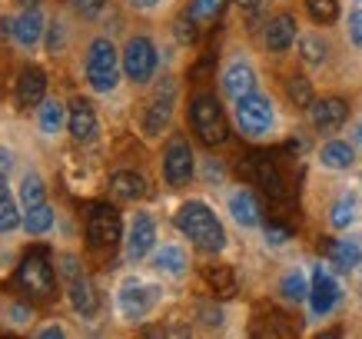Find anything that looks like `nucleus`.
I'll return each instance as SVG.
<instances>
[{"instance_id": "f257e3e1", "label": "nucleus", "mask_w": 362, "mask_h": 339, "mask_svg": "<svg viewBox=\"0 0 362 339\" xmlns=\"http://www.w3.org/2000/svg\"><path fill=\"white\" fill-rule=\"evenodd\" d=\"M176 226H180L183 236H189L199 250H206V253H220L223 246H226V230H223V223L216 219V213H213L206 203H199V200H189V203L180 207Z\"/></svg>"}, {"instance_id": "f03ea898", "label": "nucleus", "mask_w": 362, "mask_h": 339, "mask_svg": "<svg viewBox=\"0 0 362 339\" xmlns=\"http://www.w3.org/2000/svg\"><path fill=\"white\" fill-rule=\"evenodd\" d=\"M189 123H193L199 143H206V146H223L226 137H230L223 107L213 93H197V97L189 100Z\"/></svg>"}, {"instance_id": "7ed1b4c3", "label": "nucleus", "mask_w": 362, "mask_h": 339, "mask_svg": "<svg viewBox=\"0 0 362 339\" xmlns=\"http://www.w3.org/2000/svg\"><path fill=\"white\" fill-rule=\"evenodd\" d=\"M87 80L97 93H110L120 84V54L107 37H97L87 50Z\"/></svg>"}, {"instance_id": "20e7f679", "label": "nucleus", "mask_w": 362, "mask_h": 339, "mask_svg": "<svg viewBox=\"0 0 362 339\" xmlns=\"http://www.w3.org/2000/svg\"><path fill=\"white\" fill-rule=\"evenodd\" d=\"M60 280L66 286V296H70V306L77 309L80 316H93L100 306L97 289L90 283V276L83 273L77 256H60Z\"/></svg>"}, {"instance_id": "39448f33", "label": "nucleus", "mask_w": 362, "mask_h": 339, "mask_svg": "<svg viewBox=\"0 0 362 339\" xmlns=\"http://www.w3.org/2000/svg\"><path fill=\"white\" fill-rule=\"evenodd\" d=\"M17 283H21L23 293L37 296V299H47V296L54 293V266H50V256H47V250H30L27 256L21 260V266H17Z\"/></svg>"}, {"instance_id": "423d86ee", "label": "nucleus", "mask_w": 362, "mask_h": 339, "mask_svg": "<svg viewBox=\"0 0 362 339\" xmlns=\"http://www.w3.org/2000/svg\"><path fill=\"white\" fill-rule=\"evenodd\" d=\"M273 103H269V97H263V93H246V97L236 100V123H240V130L250 137V140H259V137H266V133L273 130Z\"/></svg>"}, {"instance_id": "0eeeda50", "label": "nucleus", "mask_w": 362, "mask_h": 339, "mask_svg": "<svg viewBox=\"0 0 362 339\" xmlns=\"http://www.w3.org/2000/svg\"><path fill=\"white\" fill-rule=\"evenodd\" d=\"M123 223L110 203H93L87 213V243L90 250H113L120 243Z\"/></svg>"}, {"instance_id": "6e6552de", "label": "nucleus", "mask_w": 362, "mask_h": 339, "mask_svg": "<svg viewBox=\"0 0 362 339\" xmlns=\"http://www.w3.org/2000/svg\"><path fill=\"white\" fill-rule=\"evenodd\" d=\"M156 47L150 37H130L127 47H123V74L133 80V84H146L153 80L156 74Z\"/></svg>"}, {"instance_id": "1a4fd4ad", "label": "nucleus", "mask_w": 362, "mask_h": 339, "mask_svg": "<svg viewBox=\"0 0 362 339\" xmlns=\"http://www.w3.org/2000/svg\"><path fill=\"white\" fill-rule=\"evenodd\" d=\"M163 180L170 186H187L193 180V150L183 137H173L163 154Z\"/></svg>"}, {"instance_id": "9d476101", "label": "nucleus", "mask_w": 362, "mask_h": 339, "mask_svg": "<svg viewBox=\"0 0 362 339\" xmlns=\"http://www.w3.org/2000/svg\"><path fill=\"white\" fill-rule=\"evenodd\" d=\"M156 299H160V289H156V286L130 280V283H123V289H120V313L127 319H143L156 306Z\"/></svg>"}, {"instance_id": "9b49d317", "label": "nucleus", "mask_w": 362, "mask_h": 339, "mask_svg": "<svg viewBox=\"0 0 362 339\" xmlns=\"http://www.w3.org/2000/svg\"><path fill=\"white\" fill-rule=\"evenodd\" d=\"M339 283L336 276L326 270V266H316L313 270V283H309V303H313V313L316 316H329L336 303H339Z\"/></svg>"}, {"instance_id": "f8f14e48", "label": "nucleus", "mask_w": 362, "mask_h": 339, "mask_svg": "<svg viewBox=\"0 0 362 339\" xmlns=\"http://www.w3.org/2000/svg\"><path fill=\"white\" fill-rule=\"evenodd\" d=\"M309 113H313V127H316L319 133H336L342 123L349 120V103H346L342 97L313 100Z\"/></svg>"}, {"instance_id": "ddd939ff", "label": "nucleus", "mask_w": 362, "mask_h": 339, "mask_svg": "<svg viewBox=\"0 0 362 339\" xmlns=\"http://www.w3.org/2000/svg\"><path fill=\"white\" fill-rule=\"evenodd\" d=\"M156 243V223L150 213H136L130 226V236H127V260L130 263H140L146 253L153 250Z\"/></svg>"}, {"instance_id": "4468645a", "label": "nucleus", "mask_w": 362, "mask_h": 339, "mask_svg": "<svg viewBox=\"0 0 362 339\" xmlns=\"http://www.w3.org/2000/svg\"><path fill=\"white\" fill-rule=\"evenodd\" d=\"M170 117H173V84H166V87L153 97V103L146 107L143 133H146V137H160V133L170 127Z\"/></svg>"}, {"instance_id": "2eb2a0df", "label": "nucleus", "mask_w": 362, "mask_h": 339, "mask_svg": "<svg viewBox=\"0 0 362 339\" xmlns=\"http://www.w3.org/2000/svg\"><path fill=\"white\" fill-rule=\"evenodd\" d=\"M44 93H47V74L40 67H23L21 77H17V107L21 110L37 107V103H44Z\"/></svg>"}, {"instance_id": "dca6fc26", "label": "nucleus", "mask_w": 362, "mask_h": 339, "mask_svg": "<svg viewBox=\"0 0 362 339\" xmlns=\"http://www.w3.org/2000/svg\"><path fill=\"white\" fill-rule=\"evenodd\" d=\"M66 127H70V137L77 143H90L97 137L100 123H97V113L90 107L87 100H74L70 103V117H66Z\"/></svg>"}, {"instance_id": "f3484780", "label": "nucleus", "mask_w": 362, "mask_h": 339, "mask_svg": "<svg viewBox=\"0 0 362 339\" xmlns=\"http://www.w3.org/2000/svg\"><path fill=\"white\" fill-rule=\"evenodd\" d=\"M263 40L273 54H286L289 47L296 44V17H293V13H279V17H273V21L266 23Z\"/></svg>"}, {"instance_id": "a211bd4d", "label": "nucleus", "mask_w": 362, "mask_h": 339, "mask_svg": "<svg viewBox=\"0 0 362 339\" xmlns=\"http://www.w3.org/2000/svg\"><path fill=\"white\" fill-rule=\"evenodd\" d=\"M44 37V17L37 7H23V13L13 21V40L23 47V50H33Z\"/></svg>"}, {"instance_id": "6ab92c4d", "label": "nucleus", "mask_w": 362, "mask_h": 339, "mask_svg": "<svg viewBox=\"0 0 362 339\" xmlns=\"http://www.w3.org/2000/svg\"><path fill=\"white\" fill-rule=\"evenodd\" d=\"M223 90H226L233 100L252 93V90H256V74H252V67L243 64V60L230 64L226 67V74H223Z\"/></svg>"}, {"instance_id": "aec40b11", "label": "nucleus", "mask_w": 362, "mask_h": 339, "mask_svg": "<svg viewBox=\"0 0 362 339\" xmlns=\"http://www.w3.org/2000/svg\"><path fill=\"white\" fill-rule=\"evenodd\" d=\"M326 256H329V263L336 270L349 273V270H356L362 263V246L356 240H332L326 243Z\"/></svg>"}, {"instance_id": "412c9836", "label": "nucleus", "mask_w": 362, "mask_h": 339, "mask_svg": "<svg viewBox=\"0 0 362 339\" xmlns=\"http://www.w3.org/2000/svg\"><path fill=\"white\" fill-rule=\"evenodd\" d=\"M203 280H206L209 289L216 296H223V299L236 296V273H233V266H226V263H209V266H203Z\"/></svg>"}, {"instance_id": "4be33fe9", "label": "nucleus", "mask_w": 362, "mask_h": 339, "mask_svg": "<svg viewBox=\"0 0 362 339\" xmlns=\"http://www.w3.org/2000/svg\"><path fill=\"white\" fill-rule=\"evenodd\" d=\"M230 213L233 219L240 223V226H259V203H256V197H252L250 190H236L230 197Z\"/></svg>"}, {"instance_id": "5701e85b", "label": "nucleus", "mask_w": 362, "mask_h": 339, "mask_svg": "<svg viewBox=\"0 0 362 339\" xmlns=\"http://www.w3.org/2000/svg\"><path fill=\"white\" fill-rule=\"evenodd\" d=\"M110 190L120 200H140L146 197V180L140 173H133V170H120V173L110 176Z\"/></svg>"}, {"instance_id": "b1692460", "label": "nucleus", "mask_w": 362, "mask_h": 339, "mask_svg": "<svg viewBox=\"0 0 362 339\" xmlns=\"http://www.w3.org/2000/svg\"><path fill=\"white\" fill-rule=\"evenodd\" d=\"M319 160H322L326 170H349L352 160H356V150L342 140H329L322 150H319Z\"/></svg>"}, {"instance_id": "393cba45", "label": "nucleus", "mask_w": 362, "mask_h": 339, "mask_svg": "<svg viewBox=\"0 0 362 339\" xmlns=\"http://www.w3.org/2000/svg\"><path fill=\"white\" fill-rule=\"evenodd\" d=\"M153 266H156V270H160V273L183 276V273H187V266H189V260H187V253L180 250V246H163V250L156 253Z\"/></svg>"}, {"instance_id": "a878e982", "label": "nucleus", "mask_w": 362, "mask_h": 339, "mask_svg": "<svg viewBox=\"0 0 362 339\" xmlns=\"http://www.w3.org/2000/svg\"><path fill=\"white\" fill-rule=\"evenodd\" d=\"M66 123V110L60 100H44V107H40V130L47 133V137H54V133H60V127Z\"/></svg>"}, {"instance_id": "bb28decb", "label": "nucleus", "mask_w": 362, "mask_h": 339, "mask_svg": "<svg viewBox=\"0 0 362 339\" xmlns=\"http://www.w3.org/2000/svg\"><path fill=\"white\" fill-rule=\"evenodd\" d=\"M50 226H54V209H50V203L23 209V230L27 233H47Z\"/></svg>"}, {"instance_id": "cd10ccee", "label": "nucleus", "mask_w": 362, "mask_h": 339, "mask_svg": "<svg viewBox=\"0 0 362 339\" xmlns=\"http://www.w3.org/2000/svg\"><path fill=\"white\" fill-rule=\"evenodd\" d=\"M21 203H23V209H30V207H40V203H47L44 180H40L37 173H27V176H23V183H21Z\"/></svg>"}, {"instance_id": "c85d7f7f", "label": "nucleus", "mask_w": 362, "mask_h": 339, "mask_svg": "<svg viewBox=\"0 0 362 339\" xmlns=\"http://www.w3.org/2000/svg\"><path fill=\"white\" fill-rule=\"evenodd\" d=\"M279 293L289 299V303H303V299H309V283H306V276L299 273H286L283 276V283H279Z\"/></svg>"}, {"instance_id": "c756f323", "label": "nucleus", "mask_w": 362, "mask_h": 339, "mask_svg": "<svg viewBox=\"0 0 362 339\" xmlns=\"http://www.w3.org/2000/svg\"><path fill=\"white\" fill-rule=\"evenodd\" d=\"M286 93H289V100L296 103V107H313V84H309L303 74H296V77L286 80Z\"/></svg>"}, {"instance_id": "7c9ffc66", "label": "nucleus", "mask_w": 362, "mask_h": 339, "mask_svg": "<svg viewBox=\"0 0 362 339\" xmlns=\"http://www.w3.org/2000/svg\"><path fill=\"white\" fill-rule=\"evenodd\" d=\"M173 33H176V40L183 47H193L199 40V21L193 17V13H183V17H176V23H173Z\"/></svg>"}, {"instance_id": "2f4dec72", "label": "nucleus", "mask_w": 362, "mask_h": 339, "mask_svg": "<svg viewBox=\"0 0 362 339\" xmlns=\"http://www.w3.org/2000/svg\"><path fill=\"white\" fill-rule=\"evenodd\" d=\"M356 213H359V207H356V197H342V200H336V207H332L329 223L336 226V230H346L352 219H356Z\"/></svg>"}, {"instance_id": "473e14b6", "label": "nucleus", "mask_w": 362, "mask_h": 339, "mask_svg": "<svg viewBox=\"0 0 362 339\" xmlns=\"http://www.w3.org/2000/svg\"><path fill=\"white\" fill-rule=\"evenodd\" d=\"M299 54H303L306 64L319 67L322 60H326V54H329V47H326L322 37H303V40H299Z\"/></svg>"}, {"instance_id": "72a5a7b5", "label": "nucleus", "mask_w": 362, "mask_h": 339, "mask_svg": "<svg viewBox=\"0 0 362 339\" xmlns=\"http://www.w3.org/2000/svg\"><path fill=\"white\" fill-rule=\"evenodd\" d=\"M306 11L316 23H332L339 17V4L336 0H306Z\"/></svg>"}, {"instance_id": "f704fd0d", "label": "nucleus", "mask_w": 362, "mask_h": 339, "mask_svg": "<svg viewBox=\"0 0 362 339\" xmlns=\"http://www.w3.org/2000/svg\"><path fill=\"white\" fill-rule=\"evenodd\" d=\"M223 4H226V0H193V4H189V13H193L199 23L216 21V17L223 13Z\"/></svg>"}, {"instance_id": "c9c22d12", "label": "nucleus", "mask_w": 362, "mask_h": 339, "mask_svg": "<svg viewBox=\"0 0 362 339\" xmlns=\"http://www.w3.org/2000/svg\"><path fill=\"white\" fill-rule=\"evenodd\" d=\"M21 226V213L13 207L11 197H0V233H11Z\"/></svg>"}, {"instance_id": "e433bc0d", "label": "nucleus", "mask_w": 362, "mask_h": 339, "mask_svg": "<svg viewBox=\"0 0 362 339\" xmlns=\"http://www.w3.org/2000/svg\"><path fill=\"white\" fill-rule=\"evenodd\" d=\"M289 236H293V226H289V223H279V219H269V223H266V240L273 243V246H283Z\"/></svg>"}, {"instance_id": "4c0bfd02", "label": "nucleus", "mask_w": 362, "mask_h": 339, "mask_svg": "<svg viewBox=\"0 0 362 339\" xmlns=\"http://www.w3.org/2000/svg\"><path fill=\"white\" fill-rule=\"evenodd\" d=\"M70 7H74L80 17H87L90 21V17H97V13L107 7V0H70Z\"/></svg>"}, {"instance_id": "58836bf2", "label": "nucleus", "mask_w": 362, "mask_h": 339, "mask_svg": "<svg viewBox=\"0 0 362 339\" xmlns=\"http://www.w3.org/2000/svg\"><path fill=\"white\" fill-rule=\"evenodd\" d=\"M349 40L362 50V11H352L349 13Z\"/></svg>"}, {"instance_id": "ea45409f", "label": "nucleus", "mask_w": 362, "mask_h": 339, "mask_svg": "<svg viewBox=\"0 0 362 339\" xmlns=\"http://www.w3.org/2000/svg\"><path fill=\"white\" fill-rule=\"evenodd\" d=\"M199 316H203V323L206 326H223V313L213 306H199Z\"/></svg>"}, {"instance_id": "a19ab883", "label": "nucleus", "mask_w": 362, "mask_h": 339, "mask_svg": "<svg viewBox=\"0 0 362 339\" xmlns=\"http://www.w3.org/2000/svg\"><path fill=\"white\" fill-rule=\"evenodd\" d=\"M236 4L246 17H259V11H263V0H236Z\"/></svg>"}, {"instance_id": "79ce46f5", "label": "nucleus", "mask_w": 362, "mask_h": 339, "mask_svg": "<svg viewBox=\"0 0 362 339\" xmlns=\"http://www.w3.org/2000/svg\"><path fill=\"white\" fill-rule=\"evenodd\" d=\"M11 166H13V154L7 150V146H0V173L7 176L11 173Z\"/></svg>"}, {"instance_id": "37998d69", "label": "nucleus", "mask_w": 362, "mask_h": 339, "mask_svg": "<svg viewBox=\"0 0 362 339\" xmlns=\"http://www.w3.org/2000/svg\"><path fill=\"white\" fill-rule=\"evenodd\" d=\"M11 313H13V323H27V319H33V313L27 306H13Z\"/></svg>"}, {"instance_id": "c03bdc74", "label": "nucleus", "mask_w": 362, "mask_h": 339, "mask_svg": "<svg viewBox=\"0 0 362 339\" xmlns=\"http://www.w3.org/2000/svg\"><path fill=\"white\" fill-rule=\"evenodd\" d=\"M160 0H130V7H136V11H153Z\"/></svg>"}, {"instance_id": "a18cd8bd", "label": "nucleus", "mask_w": 362, "mask_h": 339, "mask_svg": "<svg viewBox=\"0 0 362 339\" xmlns=\"http://www.w3.org/2000/svg\"><path fill=\"white\" fill-rule=\"evenodd\" d=\"M0 33H4V37H13V17H0Z\"/></svg>"}, {"instance_id": "49530a36", "label": "nucleus", "mask_w": 362, "mask_h": 339, "mask_svg": "<svg viewBox=\"0 0 362 339\" xmlns=\"http://www.w3.org/2000/svg\"><path fill=\"white\" fill-rule=\"evenodd\" d=\"M40 336H44V339H60V336H64V329H60V326H47V329H40Z\"/></svg>"}, {"instance_id": "de8ad7c7", "label": "nucleus", "mask_w": 362, "mask_h": 339, "mask_svg": "<svg viewBox=\"0 0 362 339\" xmlns=\"http://www.w3.org/2000/svg\"><path fill=\"white\" fill-rule=\"evenodd\" d=\"M0 197H7V176L0 173Z\"/></svg>"}, {"instance_id": "09e8293b", "label": "nucleus", "mask_w": 362, "mask_h": 339, "mask_svg": "<svg viewBox=\"0 0 362 339\" xmlns=\"http://www.w3.org/2000/svg\"><path fill=\"white\" fill-rule=\"evenodd\" d=\"M17 4H21V7H37L40 0H17Z\"/></svg>"}, {"instance_id": "8fccbe9b", "label": "nucleus", "mask_w": 362, "mask_h": 339, "mask_svg": "<svg viewBox=\"0 0 362 339\" xmlns=\"http://www.w3.org/2000/svg\"><path fill=\"white\" fill-rule=\"evenodd\" d=\"M356 140L362 143V123H359V127H356Z\"/></svg>"}]
</instances>
